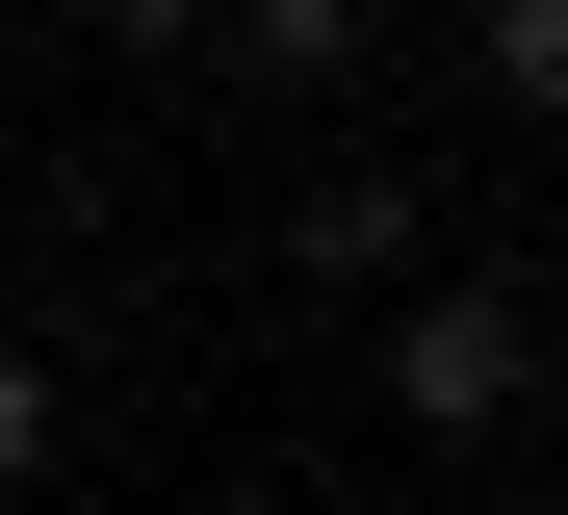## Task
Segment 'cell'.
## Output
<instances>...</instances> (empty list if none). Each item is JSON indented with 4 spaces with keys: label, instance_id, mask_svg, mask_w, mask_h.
<instances>
[{
    "label": "cell",
    "instance_id": "6da1fadb",
    "mask_svg": "<svg viewBox=\"0 0 568 515\" xmlns=\"http://www.w3.org/2000/svg\"><path fill=\"white\" fill-rule=\"evenodd\" d=\"M388 439H517L542 412V309H517V258H439V284H388Z\"/></svg>",
    "mask_w": 568,
    "mask_h": 515
},
{
    "label": "cell",
    "instance_id": "7a4b0ae2",
    "mask_svg": "<svg viewBox=\"0 0 568 515\" xmlns=\"http://www.w3.org/2000/svg\"><path fill=\"white\" fill-rule=\"evenodd\" d=\"M284 284H311V309L439 284V181H414V155H311V181H284Z\"/></svg>",
    "mask_w": 568,
    "mask_h": 515
},
{
    "label": "cell",
    "instance_id": "3957f363",
    "mask_svg": "<svg viewBox=\"0 0 568 515\" xmlns=\"http://www.w3.org/2000/svg\"><path fill=\"white\" fill-rule=\"evenodd\" d=\"M207 78H258V103H362V78H388V0H258V27H207Z\"/></svg>",
    "mask_w": 568,
    "mask_h": 515
},
{
    "label": "cell",
    "instance_id": "277c9868",
    "mask_svg": "<svg viewBox=\"0 0 568 515\" xmlns=\"http://www.w3.org/2000/svg\"><path fill=\"white\" fill-rule=\"evenodd\" d=\"M465 78H491L517 130H568V0H491V27H465Z\"/></svg>",
    "mask_w": 568,
    "mask_h": 515
},
{
    "label": "cell",
    "instance_id": "5b68a950",
    "mask_svg": "<svg viewBox=\"0 0 568 515\" xmlns=\"http://www.w3.org/2000/svg\"><path fill=\"white\" fill-rule=\"evenodd\" d=\"M52 439H78V387H52V336H0V490H27Z\"/></svg>",
    "mask_w": 568,
    "mask_h": 515
},
{
    "label": "cell",
    "instance_id": "8992f818",
    "mask_svg": "<svg viewBox=\"0 0 568 515\" xmlns=\"http://www.w3.org/2000/svg\"><path fill=\"white\" fill-rule=\"evenodd\" d=\"M517 309H542V361H568V206H542V258H517Z\"/></svg>",
    "mask_w": 568,
    "mask_h": 515
}]
</instances>
